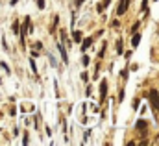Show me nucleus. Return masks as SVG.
Wrapping results in <instances>:
<instances>
[{
	"label": "nucleus",
	"mask_w": 159,
	"mask_h": 146,
	"mask_svg": "<svg viewBox=\"0 0 159 146\" xmlns=\"http://www.w3.org/2000/svg\"><path fill=\"white\" fill-rule=\"evenodd\" d=\"M150 102H152V106L156 107V111L159 115V93L157 91H150Z\"/></svg>",
	"instance_id": "1"
},
{
	"label": "nucleus",
	"mask_w": 159,
	"mask_h": 146,
	"mask_svg": "<svg viewBox=\"0 0 159 146\" xmlns=\"http://www.w3.org/2000/svg\"><path fill=\"white\" fill-rule=\"evenodd\" d=\"M128 6H129V0H120L117 13H119V15H124V13H126V9H128Z\"/></svg>",
	"instance_id": "2"
},
{
	"label": "nucleus",
	"mask_w": 159,
	"mask_h": 146,
	"mask_svg": "<svg viewBox=\"0 0 159 146\" xmlns=\"http://www.w3.org/2000/svg\"><path fill=\"white\" fill-rule=\"evenodd\" d=\"M106 94H107V81L102 80V83H100V96H102V100H106Z\"/></svg>",
	"instance_id": "3"
},
{
	"label": "nucleus",
	"mask_w": 159,
	"mask_h": 146,
	"mask_svg": "<svg viewBox=\"0 0 159 146\" xmlns=\"http://www.w3.org/2000/svg\"><path fill=\"white\" fill-rule=\"evenodd\" d=\"M91 43H93V37H87V39L83 41V44H81V48H83V50H87V48L91 46Z\"/></svg>",
	"instance_id": "4"
},
{
	"label": "nucleus",
	"mask_w": 159,
	"mask_h": 146,
	"mask_svg": "<svg viewBox=\"0 0 159 146\" xmlns=\"http://www.w3.org/2000/svg\"><path fill=\"white\" fill-rule=\"evenodd\" d=\"M139 43H141V35H133V39H131L133 48H135V46H139Z\"/></svg>",
	"instance_id": "5"
},
{
	"label": "nucleus",
	"mask_w": 159,
	"mask_h": 146,
	"mask_svg": "<svg viewBox=\"0 0 159 146\" xmlns=\"http://www.w3.org/2000/svg\"><path fill=\"white\" fill-rule=\"evenodd\" d=\"M137 130H143V131H144V130H146V122H144V120H139V122H137Z\"/></svg>",
	"instance_id": "6"
},
{
	"label": "nucleus",
	"mask_w": 159,
	"mask_h": 146,
	"mask_svg": "<svg viewBox=\"0 0 159 146\" xmlns=\"http://www.w3.org/2000/svg\"><path fill=\"white\" fill-rule=\"evenodd\" d=\"M117 54H122V39L117 41Z\"/></svg>",
	"instance_id": "7"
},
{
	"label": "nucleus",
	"mask_w": 159,
	"mask_h": 146,
	"mask_svg": "<svg viewBox=\"0 0 159 146\" xmlns=\"http://www.w3.org/2000/svg\"><path fill=\"white\" fill-rule=\"evenodd\" d=\"M74 41H76V43L81 41V32H74Z\"/></svg>",
	"instance_id": "8"
},
{
	"label": "nucleus",
	"mask_w": 159,
	"mask_h": 146,
	"mask_svg": "<svg viewBox=\"0 0 159 146\" xmlns=\"http://www.w3.org/2000/svg\"><path fill=\"white\" fill-rule=\"evenodd\" d=\"M13 32H15V34H19V22H17V21L13 22Z\"/></svg>",
	"instance_id": "9"
},
{
	"label": "nucleus",
	"mask_w": 159,
	"mask_h": 146,
	"mask_svg": "<svg viewBox=\"0 0 159 146\" xmlns=\"http://www.w3.org/2000/svg\"><path fill=\"white\" fill-rule=\"evenodd\" d=\"M146 7H148V0H143V6H141V9H143V11H146Z\"/></svg>",
	"instance_id": "10"
},
{
	"label": "nucleus",
	"mask_w": 159,
	"mask_h": 146,
	"mask_svg": "<svg viewBox=\"0 0 159 146\" xmlns=\"http://www.w3.org/2000/svg\"><path fill=\"white\" fill-rule=\"evenodd\" d=\"M37 7H39V9L44 7V0H37Z\"/></svg>",
	"instance_id": "11"
},
{
	"label": "nucleus",
	"mask_w": 159,
	"mask_h": 146,
	"mask_svg": "<svg viewBox=\"0 0 159 146\" xmlns=\"http://www.w3.org/2000/svg\"><path fill=\"white\" fill-rule=\"evenodd\" d=\"M76 4H78V6L80 4H83V0H76Z\"/></svg>",
	"instance_id": "12"
},
{
	"label": "nucleus",
	"mask_w": 159,
	"mask_h": 146,
	"mask_svg": "<svg viewBox=\"0 0 159 146\" xmlns=\"http://www.w3.org/2000/svg\"><path fill=\"white\" fill-rule=\"evenodd\" d=\"M106 4H109V0H106Z\"/></svg>",
	"instance_id": "13"
}]
</instances>
